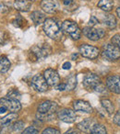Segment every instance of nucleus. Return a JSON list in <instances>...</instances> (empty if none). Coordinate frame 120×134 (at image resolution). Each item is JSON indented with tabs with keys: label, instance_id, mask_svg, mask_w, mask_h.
<instances>
[{
	"label": "nucleus",
	"instance_id": "f257e3e1",
	"mask_svg": "<svg viewBox=\"0 0 120 134\" xmlns=\"http://www.w3.org/2000/svg\"><path fill=\"white\" fill-rule=\"evenodd\" d=\"M43 30L49 38L54 41H59L62 38V30L60 29L58 23L53 19H45L43 25Z\"/></svg>",
	"mask_w": 120,
	"mask_h": 134
},
{
	"label": "nucleus",
	"instance_id": "f03ea898",
	"mask_svg": "<svg viewBox=\"0 0 120 134\" xmlns=\"http://www.w3.org/2000/svg\"><path fill=\"white\" fill-rule=\"evenodd\" d=\"M61 30L63 32L69 35L73 40H79L81 36V30L79 27L78 26L77 23L72 20H68V19L65 20L62 23Z\"/></svg>",
	"mask_w": 120,
	"mask_h": 134
},
{
	"label": "nucleus",
	"instance_id": "7ed1b4c3",
	"mask_svg": "<svg viewBox=\"0 0 120 134\" xmlns=\"http://www.w3.org/2000/svg\"><path fill=\"white\" fill-rule=\"evenodd\" d=\"M51 48L48 44H43V45H35L32 48L30 54L33 57L34 61L38 59H42V58H45L50 54Z\"/></svg>",
	"mask_w": 120,
	"mask_h": 134
},
{
	"label": "nucleus",
	"instance_id": "20e7f679",
	"mask_svg": "<svg viewBox=\"0 0 120 134\" xmlns=\"http://www.w3.org/2000/svg\"><path fill=\"white\" fill-rule=\"evenodd\" d=\"M82 33L91 41H99L105 35V31L102 29H94L92 27H86L83 29Z\"/></svg>",
	"mask_w": 120,
	"mask_h": 134
},
{
	"label": "nucleus",
	"instance_id": "39448f33",
	"mask_svg": "<svg viewBox=\"0 0 120 134\" xmlns=\"http://www.w3.org/2000/svg\"><path fill=\"white\" fill-rule=\"evenodd\" d=\"M79 52H81V54L83 57L93 60V59H96V58L99 56L100 50L97 47L92 46V45L82 44L79 47Z\"/></svg>",
	"mask_w": 120,
	"mask_h": 134
},
{
	"label": "nucleus",
	"instance_id": "423d86ee",
	"mask_svg": "<svg viewBox=\"0 0 120 134\" xmlns=\"http://www.w3.org/2000/svg\"><path fill=\"white\" fill-rule=\"evenodd\" d=\"M103 55L111 61H116L120 58V50L113 43H108L103 46Z\"/></svg>",
	"mask_w": 120,
	"mask_h": 134
},
{
	"label": "nucleus",
	"instance_id": "0eeeda50",
	"mask_svg": "<svg viewBox=\"0 0 120 134\" xmlns=\"http://www.w3.org/2000/svg\"><path fill=\"white\" fill-rule=\"evenodd\" d=\"M32 86L36 91L45 92L48 89V84L44 76L42 75H36L32 79Z\"/></svg>",
	"mask_w": 120,
	"mask_h": 134
},
{
	"label": "nucleus",
	"instance_id": "6e6552de",
	"mask_svg": "<svg viewBox=\"0 0 120 134\" xmlns=\"http://www.w3.org/2000/svg\"><path fill=\"white\" fill-rule=\"evenodd\" d=\"M100 84H101V81L99 76L95 74H88L87 75H85L83 79V86L88 90H94Z\"/></svg>",
	"mask_w": 120,
	"mask_h": 134
},
{
	"label": "nucleus",
	"instance_id": "1a4fd4ad",
	"mask_svg": "<svg viewBox=\"0 0 120 134\" xmlns=\"http://www.w3.org/2000/svg\"><path fill=\"white\" fill-rule=\"evenodd\" d=\"M0 104L2 105L3 107H5V108H7L8 110H10V111L14 112V113L19 111L21 109V104L18 99L3 97V98L0 99Z\"/></svg>",
	"mask_w": 120,
	"mask_h": 134
},
{
	"label": "nucleus",
	"instance_id": "9d476101",
	"mask_svg": "<svg viewBox=\"0 0 120 134\" xmlns=\"http://www.w3.org/2000/svg\"><path fill=\"white\" fill-rule=\"evenodd\" d=\"M57 118L66 123H73L76 121L77 116L75 111H73L70 108H63L57 112Z\"/></svg>",
	"mask_w": 120,
	"mask_h": 134
},
{
	"label": "nucleus",
	"instance_id": "9b49d317",
	"mask_svg": "<svg viewBox=\"0 0 120 134\" xmlns=\"http://www.w3.org/2000/svg\"><path fill=\"white\" fill-rule=\"evenodd\" d=\"M43 76H44L48 86H56L60 82L59 75L54 69H46L43 73Z\"/></svg>",
	"mask_w": 120,
	"mask_h": 134
},
{
	"label": "nucleus",
	"instance_id": "f8f14e48",
	"mask_svg": "<svg viewBox=\"0 0 120 134\" xmlns=\"http://www.w3.org/2000/svg\"><path fill=\"white\" fill-rule=\"evenodd\" d=\"M57 109V105L54 102H51L49 100L43 101L38 106V113L41 114H52L54 115Z\"/></svg>",
	"mask_w": 120,
	"mask_h": 134
},
{
	"label": "nucleus",
	"instance_id": "ddd939ff",
	"mask_svg": "<svg viewBox=\"0 0 120 134\" xmlns=\"http://www.w3.org/2000/svg\"><path fill=\"white\" fill-rule=\"evenodd\" d=\"M106 86L110 91L116 94H120V76L110 75L106 79Z\"/></svg>",
	"mask_w": 120,
	"mask_h": 134
},
{
	"label": "nucleus",
	"instance_id": "4468645a",
	"mask_svg": "<svg viewBox=\"0 0 120 134\" xmlns=\"http://www.w3.org/2000/svg\"><path fill=\"white\" fill-rule=\"evenodd\" d=\"M41 8L43 11L46 13L52 14L57 10L58 5L56 0H42L41 1Z\"/></svg>",
	"mask_w": 120,
	"mask_h": 134
},
{
	"label": "nucleus",
	"instance_id": "2eb2a0df",
	"mask_svg": "<svg viewBox=\"0 0 120 134\" xmlns=\"http://www.w3.org/2000/svg\"><path fill=\"white\" fill-rule=\"evenodd\" d=\"M95 124H96L95 120L91 119V118H89V119H84V120L81 121L79 123H78L77 128L79 129L81 131L90 134L91 130H92V129L93 128V126Z\"/></svg>",
	"mask_w": 120,
	"mask_h": 134
},
{
	"label": "nucleus",
	"instance_id": "dca6fc26",
	"mask_svg": "<svg viewBox=\"0 0 120 134\" xmlns=\"http://www.w3.org/2000/svg\"><path fill=\"white\" fill-rule=\"evenodd\" d=\"M73 108L76 111H81L85 113H92V108L90 105V103L85 100H77L74 102Z\"/></svg>",
	"mask_w": 120,
	"mask_h": 134
},
{
	"label": "nucleus",
	"instance_id": "f3484780",
	"mask_svg": "<svg viewBox=\"0 0 120 134\" xmlns=\"http://www.w3.org/2000/svg\"><path fill=\"white\" fill-rule=\"evenodd\" d=\"M32 3L27 0H15L14 8L21 12H27L31 9Z\"/></svg>",
	"mask_w": 120,
	"mask_h": 134
},
{
	"label": "nucleus",
	"instance_id": "a211bd4d",
	"mask_svg": "<svg viewBox=\"0 0 120 134\" xmlns=\"http://www.w3.org/2000/svg\"><path fill=\"white\" fill-rule=\"evenodd\" d=\"M103 23H104L105 26L108 29H110V30L116 29V24H117L116 17H114L113 14H107V15H105V17L103 18Z\"/></svg>",
	"mask_w": 120,
	"mask_h": 134
},
{
	"label": "nucleus",
	"instance_id": "6ab92c4d",
	"mask_svg": "<svg viewBox=\"0 0 120 134\" xmlns=\"http://www.w3.org/2000/svg\"><path fill=\"white\" fill-rule=\"evenodd\" d=\"M31 19H32V20L33 21L34 24L39 25V24H42V23L44 22L45 19H46V18H45L44 14H43V12L36 10V11H33L32 13V15H31Z\"/></svg>",
	"mask_w": 120,
	"mask_h": 134
},
{
	"label": "nucleus",
	"instance_id": "aec40b11",
	"mask_svg": "<svg viewBox=\"0 0 120 134\" xmlns=\"http://www.w3.org/2000/svg\"><path fill=\"white\" fill-rule=\"evenodd\" d=\"M97 7L105 12H109L114 8L113 0H100L97 4Z\"/></svg>",
	"mask_w": 120,
	"mask_h": 134
},
{
	"label": "nucleus",
	"instance_id": "412c9836",
	"mask_svg": "<svg viewBox=\"0 0 120 134\" xmlns=\"http://www.w3.org/2000/svg\"><path fill=\"white\" fill-rule=\"evenodd\" d=\"M17 119H18V114L12 112V113L5 116L4 118L0 119V126H7V125H8L9 123H11L12 121H14Z\"/></svg>",
	"mask_w": 120,
	"mask_h": 134
},
{
	"label": "nucleus",
	"instance_id": "4be33fe9",
	"mask_svg": "<svg viewBox=\"0 0 120 134\" xmlns=\"http://www.w3.org/2000/svg\"><path fill=\"white\" fill-rule=\"evenodd\" d=\"M10 63L9 60L6 57V56H1L0 57V73H6L8 71L10 68Z\"/></svg>",
	"mask_w": 120,
	"mask_h": 134
},
{
	"label": "nucleus",
	"instance_id": "5701e85b",
	"mask_svg": "<svg viewBox=\"0 0 120 134\" xmlns=\"http://www.w3.org/2000/svg\"><path fill=\"white\" fill-rule=\"evenodd\" d=\"M101 105H102V107H103V108L106 110V112L109 114V115L113 114V112H114V105H113V103L111 102L109 99H107V98L102 99V100H101Z\"/></svg>",
	"mask_w": 120,
	"mask_h": 134
},
{
	"label": "nucleus",
	"instance_id": "b1692460",
	"mask_svg": "<svg viewBox=\"0 0 120 134\" xmlns=\"http://www.w3.org/2000/svg\"><path fill=\"white\" fill-rule=\"evenodd\" d=\"M90 134H107V130L103 125L96 123L93 126V128L92 129Z\"/></svg>",
	"mask_w": 120,
	"mask_h": 134
},
{
	"label": "nucleus",
	"instance_id": "393cba45",
	"mask_svg": "<svg viewBox=\"0 0 120 134\" xmlns=\"http://www.w3.org/2000/svg\"><path fill=\"white\" fill-rule=\"evenodd\" d=\"M66 84V90H69V91H71V90H73L74 88L76 87V86H77V77L74 75V76H71L70 78H68V80L67 81V83H65Z\"/></svg>",
	"mask_w": 120,
	"mask_h": 134
},
{
	"label": "nucleus",
	"instance_id": "a878e982",
	"mask_svg": "<svg viewBox=\"0 0 120 134\" xmlns=\"http://www.w3.org/2000/svg\"><path fill=\"white\" fill-rule=\"evenodd\" d=\"M7 97H8V98H11V99H18V100H19V99L21 98V93H19L18 90L12 89L8 93Z\"/></svg>",
	"mask_w": 120,
	"mask_h": 134
},
{
	"label": "nucleus",
	"instance_id": "bb28decb",
	"mask_svg": "<svg viewBox=\"0 0 120 134\" xmlns=\"http://www.w3.org/2000/svg\"><path fill=\"white\" fill-rule=\"evenodd\" d=\"M63 3H64V5L67 8V9L75 10L76 8H77V5H76V3H75L74 0H64Z\"/></svg>",
	"mask_w": 120,
	"mask_h": 134
},
{
	"label": "nucleus",
	"instance_id": "cd10ccee",
	"mask_svg": "<svg viewBox=\"0 0 120 134\" xmlns=\"http://www.w3.org/2000/svg\"><path fill=\"white\" fill-rule=\"evenodd\" d=\"M21 134H39V130L35 127L32 126L29 127V128L25 129L24 131L22 132Z\"/></svg>",
	"mask_w": 120,
	"mask_h": 134
},
{
	"label": "nucleus",
	"instance_id": "c85d7f7f",
	"mask_svg": "<svg viewBox=\"0 0 120 134\" xmlns=\"http://www.w3.org/2000/svg\"><path fill=\"white\" fill-rule=\"evenodd\" d=\"M12 128H13L14 131H21V130H23V128H24V122L21 121V120L17 121V122L13 125Z\"/></svg>",
	"mask_w": 120,
	"mask_h": 134
},
{
	"label": "nucleus",
	"instance_id": "c756f323",
	"mask_svg": "<svg viewBox=\"0 0 120 134\" xmlns=\"http://www.w3.org/2000/svg\"><path fill=\"white\" fill-rule=\"evenodd\" d=\"M42 134H61L59 131V130L57 129H54V128H46Z\"/></svg>",
	"mask_w": 120,
	"mask_h": 134
},
{
	"label": "nucleus",
	"instance_id": "7c9ffc66",
	"mask_svg": "<svg viewBox=\"0 0 120 134\" xmlns=\"http://www.w3.org/2000/svg\"><path fill=\"white\" fill-rule=\"evenodd\" d=\"M111 41H112L113 44H114L116 46H117L120 50V35L119 34H116L114 36H113Z\"/></svg>",
	"mask_w": 120,
	"mask_h": 134
},
{
	"label": "nucleus",
	"instance_id": "2f4dec72",
	"mask_svg": "<svg viewBox=\"0 0 120 134\" xmlns=\"http://www.w3.org/2000/svg\"><path fill=\"white\" fill-rule=\"evenodd\" d=\"M22 22H23V19L21 17V15H17L16 19L13 20V25L16 27H21L22 25Z\"/></svg>",
	"mask_w": 120,
	"mask_h": 134
},
{
	"label": "nucleus",
	"instance_id": "473e14b6",
	"mask_svg": "<svg viewBox=\"0 0 120 134\" xmlns=\"http://www.w3.org/2000/svg\"><path fill=\"white\" fill-rule=\"evenodd\" d=\"M98 23H99V20H98L97 18L94 17V16H92L90 20H89V27H94L95 25H97Z\"/></svg>",
	"mask_w": 120,
	"mask_h": 134
},
{
	"label": "nucleus",
	"instance_id": "72a5a7b5",
	"mask_svg": "<svg viewBox=\"0 0 120 134\" xmlns=\"http://www.w3.org/2000/svg\"><path fill=\"white\" fill-rule=\"evenodd\" d=\"M114 124H116L117 126L120 127V110H119V111L116 112V115H114Z\"/></svg>",
	"mask_w": 120,
	"mask_h": 134
},
{
	"label": "nucleus",
	"instance_id": "f704fd0d",
	"mask_svg": "<svg viewBox=\"0 0 120 134\" xmlns=\"http://www.w3.org/2000/svg\"><path fill=\"white\" fill-rule=\"evenodd\" d=\"M94 91L95 92H98V93H104L105 92V87H104V86H103V84H100L99 86H97V87L94 89Z\"/></svg>",
	"mask_w": 120,
	"mask_h": 134
},
{
	"label": "nucleus",
	"instance_id": "c9c22d12",
	"mask_svg": "<svg viewBox=\"0 0 120 134\" xmlns=\"http://www.w3.org/2000/svg\"><path fill=\"white\" fill-rule=\"evenodd\" d=\"M56 87V89L59 90V91H64V90H66V84H65V83H63V84H58Z\"/></svg>",
	"mask_w": 120,
	"mask_h": 134
},
{
	"label": "nucleus",
	"instance_id": "e433bc0d",
	"mask_svg": "<svg viewBox=\"0 0 120 134\" xmlns=\"http://www.w3.org/2000/svg\"><path fill=\"white\" fill-rule=\"evenodd\" d=\"M64 134H79V130H76V129H70V130H68L67 132H65Z\"/></svg>",
	"mask_w": 120,
	"mask_h": 134
},
{
	"label": "nucleus",
	"instance_id": "4c0bfd02",
	"mask_svg": "<svg viewBox=\"0 0 120 134\" xmlns=\"http://www.w3.org/2000/svg\"><path fill=\"white\" fill-rule=\"evenodd\" d=\"M62 68L64 70H69L70 68H71V64H70V63H68V62H66V63H64V64H63Z\"/></svg>",
	"mask_w": 120,
	"mask_h": 134
},
{
	"label": "nucleus",
	"instance_id": "58836bf2",
	"mask_svg": "<svg viewBox=\"0 0 120 134\" xmlns=\"http://www.w3.org/2000/svg\"><path fill=\"white\" fill-rule=\"evenodd\" d=\"M7 110H8V109H7V108H5V107L2 106L1 108H0V115H1V114H4Z\"/></svg>",
	"mask_w": 120,
	"mask_h": 134
},
{
	"label": "nucleus",
	"instance_id": "ea45409f",
	"mask_svg": "<svg viewBox=\"0 0 120 134\" xmlns=\"http://www.w3.org/2000/svg\"><path fill=\"white\" fill-rule=\"evenodd\" d=\"M116 15L120 18V7H118V8H116Z\"/></svg>",
	"mask_w": 120,
	"mask_h": 134
},
{
	"label": "nucleus",
	"instance_id": "a19ab883",
	"mask_svg": "<svg viewBox=\"0 0 120 134\" xmlns=\"http://www.w3.org/2000/svg\"><path fill=\"white\" fill-rule=\"evenodd\" d=\"M77 57H78V53H73V54H72V56H71V59L75 60V59H77Z\"/></svg>",
	"mask_w": 120,
	"mask_h": 134
},
{
	"label": "nucleus",
	"instance_id": "79ce46f5",
	"mask_svg": "<svg viewBox=\"0 0 120 134\" xmlns=\"http://www.w3.org/2000/svg\"><path fill=\"white\" fill-rule=\"evenodd\" d=\"M30 2H33V1H35V0H29Z\"/></svg>",
	"mask_w": 120,
	"mask_h": 134
},
{
	"label": "nucleus",
	"instance_id": "37998d69",
	"mask_svg": "<svg viewBox=\"0 0 120 134\" xmlns=\"http://www.w3.org/2000/svg\"><path fill=\"white\" fill-rule=\"evenodd\" d=\"M86 1H91V0H86Z\"/></svg>",
	"mask_w": 120,
	"mask_h": 134
}]
</instances>
